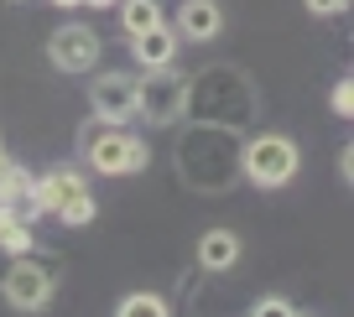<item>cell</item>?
<instances>
[{
	"label": "cell",
	"instance_id": "9",
	"mask_svg": "<svg viewBox=\"0 0 354 317\" xmlns=\"http://www.w3.org/2000/svg\"><path fill=\"white\" fill-rule=\"evenodd\" d=\"M177 37H193V42L219 37V6H214V0H188V6L177 11Z\"/></svg>",
	"mask_w": 354,
	"mask_h": 317
},
{
	"label": "cell",
	"instance_id": "11",
	"mask_svg": "<svg viewBox=\"0 0 354 317\" xmlns=\"http://www.w3.org/2000/svg\"><path fill=\"white\" fill-rule=\"evenodd\" d=\"M26 250H32V224L0 208V255H26Z\"/></svg>",
	"mask_w": 354,
	"mask_h": 317
},
{
	"label": "cell",
	"instance_id": "5",
	"mask_svg": "<svg viewBox=\"0 0 354 317\" xmlns=\"http://www.w3.org/2000/svg\"><path fill=\"white\" fill-rule=\"evenodd\" d=\"M47 57H53L57 73H88V68L100 63V37H94V26H57L53 42H47Z\"/></svg>",
	"mask_w": 354,
	"mask_h": 317
},
{
	"label": "cell",
	"instance_id": "10",
	"mask_svg": "<svg viewBox=\"0 0 354 317\" xmlns=\"http://www.w3.org/2000/svg\"><path fill=\"white\" fill-rule=\"evenodd\" d=\"M234 260H240V234L234 229H209L198 240V265L203 271H230Z\"/></svg>",
	"mask_w": 354,
	"mask_h": 317
},
{
	"label": "cell",
	"instance_id": "3",
	"mask_svg": "<svg viewBox=\"0 0 354 317\" xmlns=\"http://www.w3.org/2000/svg\"><path fill=\"white\" fill-rule=\"evenodd\" d=\"M183 104H188V78L172 73V63L167 68H146L141 94H136V115L151 120V125H177L183 120Z\"/></svg>",
	"mask_w": 354,
	"mask_h": 317
},
{
	"label": "cell",
	"instance_id": "20",
	"mask_svg": "<svg viewBox=\"0 0 354 317\" xmlns=\"http://www.w3.org/2000/svg\"><path fill=\"white\" fill-rule=\"evenodd\" d=\"M84 6H115V0H84Z\"/></svg>",
	"mask_w": 354,
	"mask_h": 317
},
{
	"label": "cell",
	"instance_id": "4",
	"mask_svg": "<svg viewBox=\"0 0 354 317\" xmlns=\"http://www.w3.org/2000/svg\"><path fill=\"white\" fill-rule=\"evenodd\" d=\"M0 291H6L11 307H21V312H42V307L53 302V291H57L53 265L32 260V255H11V265L0 276Z\"/></svg>",
	"mask_w": 354,
	"mask_h": 317
},
{
	"label": "cell",
	"instance_id": "21",
	"mask_svg": "<svg viewBox=\"0 0 354 317\" xmlns=\"http://www.w3.org/2000/svg\"><path fill=\"white\" fill-rule=\"evenodd\" d=\"M0 208H6V187H0Z\"/></svg>",
	"mask_w": 354,
	"mask_h": 317
},
{
	"label": "cell",
	"instance_id": "7",
	"mask_svg": "<svg viewBox=\"0 0 354 317\" xmlns=\"http://www.w3.org/2000/svg\"><path fill=\"white\" fill-rule=\"evenodd\" d=\"M131 52H136V63H141V68L177 63V26L156 21V26H146V32H131Z\"/></svg>",
	"mask_w": 354,
	"mask_h": 317
},
{
	"label": "cell",
	"instance_id": "2",
	"mask_svg": "<svg viewBox=\"0 0 354 317\" xmlns=\"http://www.w3.org/2000/svg\"><path fill=\"white\" fill-rule=\"evenodd\" d=\"M297 166H302V151H297V141L281 135V131H261V135H250V141L240 146V172L250 177L255 187H287L292 177H297Z\"/></svg>",
	"mask_w": 354,
	"mask_h": 317
},
{
	"label": "cell",
	"instance_id": "22",
	"mask_svg": "<svg viewBox=\"0 0 354 317\" xmlns=\"http://www.w3.org/2000/svg\"><path fill=\"white\" fill-rule=\"evenodd\" d=\"M0 162H6V151H0Z\"/></svg>",
	"mask_w": 354,
	"mask_h": 317
},
{
	"label": "cell",
	"instance_id": "18",
	"mask_svg": "<svg viewBox=\"0 0 354 317\" xmlns=\"http://www.w3.org/2000/svg\"><path fill=\"white\" fill-rule=\"evenodd\" d=\"M339 172H344V182L354 177V151H349V146H344V156H339Z\"/></svg>",
	"mask_w": 354,
	"mask_h": 317
},
{
	"label": "cell",
	"instance_id": "16",
	"mask_svg": "<svg viewBox=\"0 0 354 317\" xmlns=\"http://www.w3.org/2000/svg\"><path fill=\"white\" fill-rule=\"evenodd\" d=\"M250 312H255V317H292V312H297V307H292L287 296H261V302H255Z\"/></svg>",
	"mask_w": 354,
	"mask_h": 317
},
{
	"label": "cell",
	"instance_id": "13",
	"mask_svg": "<svg viewBox=\"0 0 354 317\" xmlns=\"http://www.w3.org/2000/svg\"><path fill=\"white\" fill-rule=\"evenodd\" d=\"M120 312L125 317H167L172 307H167V296H156V291H131L120 302Z\"/></svg>",
	"mask_w": 354,
	"mask_h": 317
},
{
	"label": "cell",
	"instance_id": "15",
	"mask_svg": "<svg viewBox=\"0 0 354 317\" xmlns=\"http://www.w3.org/2000/svg\"><path fill=\"white\" fill-rule=\"evenodd\" d=\"M328 104H333V115H339V120H349V115H354V84H349V78H339V84H333Z\"/></svg>",
	"mask_w": 354,
	"mask_h": 317
},
{
	"label": "cell",
	"instance_id": "1",
	"mask_svg": "<svg viewBox=\"0 0 354 317\" xmlns=\"http://www.w3.org/2000/svg\"><path fill=\"white\" fill-rule=\"evenodd\" d=\"M78 156H84L94 172H104V177H131V172H146V162H151L146 141L125 135L120 125L104 120V115L84 120V131H78Z\"/></svg>",
	"mask_w": 354,
	"mask_h": 317
},
{
	"label": "cell",
	"instance_id": "17",
	"mask_svg": "<svg viewBox=\"0 0 354 317\" xmlns=\"http://www.w3.org/2000/svg\"><path fill=\"white\" fill-rule=\"evenodd\" d=\"M344 6H349V0H308L313 16H333V11H344Z\"/></svg>",
	"mask_w": 354,
	"mask_h": 317
},
{
	"label": "cell",
	"instance_id": "6",
	"mask_svg": "<svg viewBox=\"0 0 354 317\" xmlns=\"http://www.w3.org/2000/svg\"><path fill=\"white\" fill-rule=\"evenodd\" d=\"M136 94H141V73H100V78H94L88 104H94V115L125 125L136 115Z\"/></svg>",
	"mask_w": 354,
	"mask_h": 317
},
{
	"label": "cell",
	"instance_id": "12",
	"mask_svg": "<svg viewBox=\"0 0 354 317\" xmlns=\"http://www.w3.org/2000/svg\"><path fill=\"white\" fill-rule=\"evenodd\" d=\"M115 6H120L125 32H146V26L162 21V6H156V0H115Z\"/></svg>",
	"mask_w": 354,
	"mask_h": 317
},
{
	"label": "cell",
	"instance_id": "8",
	"mask_svg": "<svg viewBox=\"0 0 354 317\" xmlns=\"http://www.w3.org/2000/svg\"><path fill=\"white\" fill-rule=\"evenodd\" d=\"M37 198H42V213H63L68 203H73L78 193H88V182H84V172H73V166H57V172H47V177H37Z\"/></svg>",
	"mask_w": 354,
	"mask_h": 317
},
{
	"label": "cell",
	"instance_id": "19",
	"mask_svg": "<svg viewBox=\"0 0 354 317\" xmlns=\"http://www.w3.org/2000/svg\"><path fill=\"white\" fill-rule=\"evenodd\" d=\"M53 6H63V11H73V6H84V0H53Z\"/></svg>",
	"mask_w": 354,
	"mask_h": 317
},
{
	"label": "cell",
	"instance_id": "14",
	"mask_svg": "<svg viewBox=\"0 0 354 317\" xmlns=\"http://www.w3.org/2000/svg\"><path fill=\"white\" fill-rule=\"evenodd\" d=\"M57 219H63L68 229H84V224H94V193H78L73 203H68L63 213H57Z\"/></svg>",
	"mask_w": 354,
	"mask_h": 317
}]
</instances>
